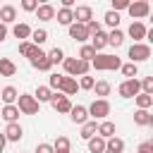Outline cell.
Listing matches in <instances>:
<instances>
[{
    "label": "cell",
    "instance_id": "obj_49",
    "mask_svg": "<svg viewBox=\"0 0 153 153\" xmlns=\"http://www.w3.org/2000/svg\"><path fill=\"white\" fill-rule=\"evenodd\" d=\"M146 41H148V43H153V26L146 31Z\"/></svg>",
    "mask_w": 153,
    "mask_h": 153
},
{
    "label": "cell",
    "instance_id": "obj_12",
    "mask_svg": "<svg viewBox=\"0 0 153 153\" xmlns=\"http://www.w3.org/2000/svg\"><path fill=\"white\" fill-rule=\"evenodd\" d=\"M69 38H74V41H79V43H84L86 38H91L88 36V31H86V26L84 24H69Z\"/></svg>",
    "mask_w": 153,
    "mask_h": 153
},
{
    "label": "cell",
    "instance_id": "obj_36",
    "mask_svg": "<svg viewBox=\"0 0 153 153\" xmlns=\"http://www.w3.org/2000/svg\"><path fill=\"white\" fill-rule=\"evenodd\" d=\"M120 69H122V74H124L127 79H134V76L139 74V67H136L134 62H127V65H122Z\"/></svg>",
    "mask_w": 153,
    "mask_h": 153
},
{
    "label": "cell",
    "instance_id": "obj_3",
    "mask_svg": "<svg viewBox=\"0 0 153 153\" xmlns=\"http://www.w3.org/2000/svg\"><path fill=\"white\" fill-rule=\"evenodd\" d=\"M38 100L31 96V93H19V98H17V108H19V112H24V115H36L38 112Z\"/></svg>",
    "mask_w": 153,
    "mask_h": 153
},
{
    "label": "cell",
    "instance_id": "obj_4",
    "mask_svg": "<svg viewBox=\"0 0 153 153\" xmlns=\"http://www.w3.org/2000/svg\"><path fill=\"white\" fill-rule=\"evenodd\" d=\"M117 93L122 98H136L141 93V81L139 79H124L120 86H117Z\"/></svg>",
    "mask_w": 153,
    "mask_h": 153
},
{
    "label": "cell",
    "instance_id": "obj_51",
    "mask_svg": "<svg viewBox=\"0 0 153 153\" xmlns=\"http://www.w3.org/2000/svg\"><path fill=\"white\" fill-rule=\"evenodd\" d=\"M151 127H153V112H151Z\"/></svg>",
    "mask_w": 153,
    "mask_h": 153
},
{
    "label": "cell",
    "instance_id": "obj_11",
    "mask_svg": "<svg viewBox=\"0 0 153 153\" xmlns=\"http://www.w3.org/2000/svg\"><path fill=\"white\" fill-rule=\"evenodd\" d=\"M50 105H53L57 112H69V110H72V103H69V98H67V96H62V93H53V98H50Z\"/></svg>",
    "mask_w": 153,
    "mask_h": 153
},
{
    "label": "cell",
    "instance_id": "obj_48",
    "mask_svg": "<svg viewBox=\"0 0 153 153\" xmlns=\"http://www.w3.org/2000/svg\"><path fill=\"white\" fill-rule=\"evenodd\" d=\"M5 38H7V26H5V24H0V43H2Z\"/></svg>",
    "mask_w": 153,
    "mask_h": 153
},
{
    "label": "cell",
    "instance_id": "obj_8",
    "mask_svg": "<svg viewBox=\"0 0 153 153\" xmlns=\"http://www.w3.org/2000/svg\"><path fill=\"white\" fill-rule=\"evenodd\" d=\"M29 62H31V67H36V69H41V72H48L53 65H50V60H48V53H43L41 48H36V53L29 57Z\"/></svg>",
    "mask_w": 153,
    "mask_h": 153
},
{
    "label": "cell",
    "instance_id": "obj_6",
    "mask_svg": "<svg viewBox=\"0 0 153 153\" xmlns=\"http://www.w3.org/2000/svg\"><path fill=\"white\" fill-rule=\"evenodd\" d=\"M88 115H91L93 120H105V117L110 115V103H108L105 98H96V100L88 105Z\"/></svg>",
    "mask_w": 153,
    "mask_h": 153
},
{
    "label": "cell",
    "instance_id": "obj_18",
    "mask_svg": "<svg viewBox=\"0 0 153 153\" xmlns=\"http://www.w3.org/2000/svg\"><path fill=\"white\" fill-rule=\"evenodd\" d=\"M55 17H57V24H62V26H69V24H74V10L60 7V10L55 12Z\"/></svg>",
    "mask_w": 153,
    "mask_h": 153
},
{
    "label": "cell",
    "instance_id": "obj_25",
    "mask_svg": "<svg viewBox=\"0 0 153 153\" xmlns=\"http://www.w3.org/2000/svg\"><path fill=\"white\" fill-rule=\"evenodd\" d=\"M88 153H105V139H100L98 134L88 139Z\"/></svg>",
    "mask_w": 153,
    "mask_h": 153
},
{
    "label": "cell",
    "instance_id": "obj_28",
    "mask_svg": "<svg viewBox=\"0 0 153 153\" xmlns=\"http://www.w3.org/2000/svg\"><path fill=\"white\" fill-rule=\"evenodd\" d=\"M110 81H105V79H100V81H96V86H93V93L98 96V98H105V96H110Z\"/></svg>",
    "mask_w": 153,
    "mask_h": 153
},
{
    "label": "cell",
    "instance_id": "obj_52",
    "mask_svg": "<svg viewBox=\"0 0 153 153\" xmlns=\"http://www.w3.org/2000/svg\"><path fill=\"white\" fill-rule=\"evenodd\" d=\"M151 24H153V14H151Z\"/></svg>",
    "mask_w": 153,
    "mask_h": 153
},
{
    "label": "cell",
    "instance_id": "obj_43",
    "mask_svg": "<svg viewBox=\"0 0 153 153\" xmlns=\"http://www.w3.org/2000/svg\"><path fill=\"white\" fill-rule=\"evenodd\" d=\"M86 31H88V36H96V33H100V24H98L96 19H91V22L86 24Z\"/></svg>",
    "mask_w": 153,
    "mask_h": 153
},
{
    "label": "cell",
    "instance_id": "obj_21",
    "mask_svg": "<svg viewBox=\"0 0 153 153\" xmlns=\"http://www.w3.org/2000/svg\"><path fill=\"white\" fill-rule=\"evenodd\" d=\"M17 74V65L7 57H0V76H14Z\"/></svg>",
    "mask_w": 153,
    "mask_h": 153
},
{
    "label": "cell",
    "instance_id": "obj_29",
    "mask_svg": "<svg viewBox=\"0 0 153 153\" xmlns=\"http://www.w3.org/2000/svg\"><path fill=\"white\" fill-rule=\"evenodd\" d=\"M33 98H36L38 103H50V98H53L50 86H38V88H36V93H33Z\"/></svg>",
    "mask_w": 153,
    "mask_h": 153
},
{
    "label": "cell",
    "instance_id": "obj_9",
    "mask_svg": "<svg viewBox=\"0 0 153 153\" xmlns=\"http://www.w3.org/2000/svg\"><path fill=\"white\" fill-rule=\"evenodd\" d=\"M69 120H72L74 124H86V122H88V108H86V105H72Z\"/></svg>",
    "mask_w": 153,
    "mask_h": 153
},
{
    "label": "cell",
    "instance_id": "obj_47",
    "mask_svg": "<svg viewBox=\"0 0 153 153\" xmlns=\"http://www.w3.org/2000/svg\"><path fill=\"white\" fill-rule=\"evenodd\" d=\"M139 153H153V143H151V141L139 143Z\"/></svg>",
    "mask_w": 153,
    "mask_h": 153
},
{
    "label": "cell",
    "instance_id": "obj_22",
    "mask_svg": "<svg viewBox=\"0 0 153 153\" xmlns=\"http://www.w3.org/2000/svg\"><path fill=\"white\" fill-rule=\"evenodd\" d=\"M36 17L43 19V22H50V19H55V7H53V5H38Z\"/></svg>",
    "mask_w": 153,
    "mask_h": 153
},
{
    "label": "cell",
    "instance_id": "obj_14",
    "mask_svg": "<svg viewBox=\"0 0 153 153\" xmlns=\"http://www.w3.org/2000/svg\"><path fill=\"white\" fill-rule=\"evenodd\" d=\"M60 91H62V96H74L76 91H79V84H76V79L74 76H62V84H60Z\"/></svg>",
    "mask_w": 153,
    "mask_h": 153
},
{
    "label": "cell",
    "instance_id": "obj_33",
    "mask_svg": "<svg viewBox=\"0 0 153 153\" xmlns=\"http://www.w3.org/2000/svg\"><path fill=\"white\" fill-rule=\"evenodd\" d=\"M98 53L93 50V45H81V50H79V60H84V62H93V57H96Z\"/></svg>",
    "mask_w": 153,
    "mask_h": 153
},
{
    "label": "cell",
    "instance_id": "obj_32",
    "mask_svg": "<svg viewBox=\"0 0 153 153\" xmlns=\"http://www.w3.org/2000/svg\"><path fill=\"white\" fill-rule=\"evenodd\" d=\"M134 124L148 127V124H151V112H148V110H136V112H134Z\"/></svg>",
    "mask_w": 153,
    "mask_h": 153
},
{
    "label": "cell",
    "instance_id": "obj_20",
    "mask_svg": "<svg viewBox=\"0 0 153 153\" xmlns=\"http://www.w3.org/2000/svg\"><path fill=\"white\" fill-rule=\"evenodd\" d=\"M0 98L5 100V105H14V100L19 98V91H17L14 86H5V88L0 91Z\"/></svg>",
    "mask_w": 153,
    "mask_h": 153
},
{
    "label": "cell",
    "instance_id": "obj_37",
    "mask_svg": "<svg viewBox=\"0 0 153 153\" xmlns=\"http://www.w3.org/2000/svg\"><path fill=\"white\" fill-rule=\"evenodd\" d=\"M105 24H108V26H112V29H117V24H120V12L108 10V12H105Z\"/></svg>",
    "mask_w": 153,
    "mask_h": 153
},
{
    "label": "cell",
    "instance_id": "obj_42",
    "mask_svg": "<svg viewBox=\"0 0 153 153\" xmlns=\"http://www.w3.org/2000/svg\"><path fill=\"white\" fill-rule=\"evenodd\" d=\"M22 10H26V12H36V10H38V0H22Z\"/></svg>",
    "mask_w": 153,
    "mask_h": 153
},
{
    "label": "cell",
    "instance_id": "obj_15",
    "mask_svg": "<svg viewBox=\"0 0 153 153\" xmlns=\"http://www.w3.org/2000/svg\"><path fill=\"white\" fill-rule=\"evenodd\" d=\"M2 134H5V139H7V141H19V139L24 136V129H22V124H19V122H12V124H7V127H5V131H2Z\"/></svg>",
    "mask_w": 153,
    "mask_h": 153
},
{
    "label": "cell",
    "instance_id": "obj_34",
    "mask_svg": "<svg viewBox=\"0 0 153 153\" xmlns=\"http://www.w3.org/2000/svg\"><path fill=\"white\" fill-rule=\"evenodd\" d=\"M53 151L55 153H69V139L67 136H57L55 143H53Z\"/></svg>",
    "mask_w": 153,
    "mask_h": 153
},
{
    "label": "cell",
    "instance_id": "obj_41",
    "mask_svg": "<svg viewBox=\"0 0 153 153\" xmlns=\"http://www.w3.org/2000/svg\"><path fill=\"white\" fill-rule=\"evenodd\" d=\"M141 93L153 96V76H146V79L141 81Z\"/></svg>",
    "mask_w": 153,
    "mask_h": 153
},
{
    "label": "cell",
    "instance_id": "obj_46",
    "mask_svg": "<svg viewBox=\"0 0 153 153\" xmlns=\"http://www.w3.org/2000/svg\"><path fill=\"white\" fill-rule=\"evenodd\" d=\"M36 153H55V151H53V143H38Z\"/></svg>",
    "mask_w": 153,
    "mask_h": 153
},
{
    "label": "cell",
    "instance_id": "obj_26",
    "mask_svg": "<svg viewBox=\"0 0 153 153\" xmlns=\"http://www.w3.org/2000/svg\"><path fill=\"white\" fill-rule=\"evenodd\" d=\"M12 33H14V38H22V41H26L29 36H31V26L29 24H14V29H12Z\"/></svg>",
    "mask_w": 153,
    "mask_h": 153
},
{
    "label": "cell",
    "instance_id": "obj_24",
    "mask_svg": "<svg viewBox=\"0 0 153 153\" xmlns=\"http://www.w3.org/2000/svg\"><path fill=\"white\" fill-rule=\"evenodd\" d=\"M105 151H110V153H122V151H124V141H122L120 136H112V139L105 141Z\"/></svg>",
    "mask_w": 153,
    "mask_h": 153
},
{
    "label": "cell",
    "instance_id": "obj_16",
    "mask_svg": "<svg viewBox=\"0 0 153 153\" xmlns=\"http://www.w3.org/2000/svg\"><path fill=\"white\" fill-rule=\"evenodd\" d=\"M14 19H17V7H14V5H2V7H0V24L7 26V24H12Z\"/></svg>",
    "mask_w": 153,
    "mask_h": 153
},
{
    "label": "cell",
    "instance_id": "obj_44",
    "mask_svg": "<svg viewBox=\"0 0 153 153\" xmlns=\"http://www.w3.org/2000/svg\"><path fill=\"white\" fill-rule=\"evenodd\" d=\"M127 7H129V0H112V12H120Z\"/></svg>",
    "mask_w": 153,
    "mask_h": 153
},
{
    "label": "cell",
    "instance_id": "obj_23",
    "mask_svg": "<svg viewBox=\"0 0 153 153\" xmlns=\"http://www.w3.org/2000/svg\"><path fill=\"white\" fill-rule=\"evenodd\" d=\"M98 134V124H96V120H91V122H86V124H81V139H93Z\"/></svg>",
    "mask_w": 153,
    "mask_h": 153
},
{
    "label": "cell",
    "instance_id": "obj_39",
    "mask_svg": "<svg viewBox=\"0 0 153 153\" xmlns=\"http://www.w3.org/2000/svg\"><path fill=\"white\" fill-rule=\"evenodd\" d=\"M48 60H50V65H55V62H65V53H62V48H53V50L48 53Z\"/></svg>",
    "mask_w": 153,
    "mask_h": 153
},
{
    "label": "cell",
    "instance_id": "obj_1",
    "mask_svg": "<svg viewBox=\"0 0 153 153\" xmlns=\"http://www.w3.org/2000/svg\"><path fill=\"white\" fill-rule=\"evenodd\" d=\"M91 67H93V69H98V72H110V69H120V67H122V62H120V57H117V55L98 53V55L93 57Z\"/></svg>",
    "mask_w": 153,
    "mask_h": 153
},
{
    "label": "cell",
    "instance_id": "obj_19",
    "mask_svg": "<svg viewBox=\"0 0 153 153\" xmlns=\"http://www.w3.org/2000/svg\"><path fill=\"white\" fill-rule=\"evenodd\" d=\"M0 117H2L7 124H12V122H17V117H19V108H17V105H5V108L0 110Z\"/></svg>",
    "mask_w": 153,
    "mask_h": 153
},
{
    "label": "cell",
    "instance_id": "obj_30",
    "mask_svg": "<svg viewBox=\"0 0 153 153\" xmlns=\"http://www.w3.org/2000/svg\"><path fill=\"white\" fill-rule=\"evenodd\" d=\"M45 41H48V31H45V29H36V31H31V43H33L36 48H41Z\"/></svg>",
    "mask_w": 153,
    "mask_h": 153
},
{
    "label": "cell",
    "instance_id": "obj_50",
    "mask_svg": "<svg viewBox=\"0 0 153 153\" xmlns=\"http://www.w3.org/2000/svg\"><path fill=\"white\" fill-rule=\"evenodd\" d=\"M5 143H7V139H5V134H0V153L5 151Z\"/></svg>",
    "mask_w": 153,
    "mask_h": 153
},
{
    "label": "cell",
    "instance_id": "obj_35",
    "mask_svg": "<svg viewBox=\"0 0 153 153\" xmlns=\"http://www.w3.org/2000/svg\"><path fill=\"white\" fill-rule=\"evenodd\" d=\"M136 105H139V110H148L151 105H153V96H146V93H139L136 98Z\"/></svg>",
    "mask_w": 153,
    "mask_h": 153
},
{
    "label": "cell",
    "instance_id": "obj_10",
    "mask_svg": "<svg viewBox=\"0 0 153 153\" xmlns=\"http://www.w3.org/2000/svg\"><path fill=\"white\" fill-rule=\"evenodd\" d=\"M91 19H93V10H91L88 5H79V7L74 10V22H76V24H84V26H86Z\"/></svg>",
    "mask_w": 153,
    "mask_h": 153
},
{
    "label": "cell",
    "instance_id": "obj_2",
    "mask_svg": "<svg viewBox=\"0 0 153 153\" xmlns=\"http://www.w3.org/2000/svg\"><path fill=\"white\" fill-rule=\"evenodd\" d=\"M65 72H67V76H86L88 74V62H84V60H79V57H65Z\"/></svg>",
    "mask_w": 153,
    "mask_h": 153
},
{
    "label": "cell",
    "instance_id": "obj_31",
    "mask_svg": "<svg viewBox=\"0 0 153 153\" xmlns=\"http://www.w3.org/2000/svg\"><path fill=\"white\" fill-rule=\"evenodd\" d=\"M124 43V33L120 31V29H112L110 33H108V45H115V48H120Z\"/></svg>",
    "mask_w": 153,
    "mask_h": 153
},
{
    "label": "cell",
    "instance_id": "obj_38",
    "mask_svg": "<svg viewBox=\"0 0 153 153\" xmlns=\"http://www.w3.org/2000/svg\"><path fill=\"white\" fill-rule=\"evenodd\" d=\"M19 53L26 55V57H31V55L36 53V45H33L31 41H22V43H19Z\"/></svg>",
    "mask_w": 153,
    "mask_h": 153
},
{
    "label": "cell",
    "instance_id": "obj_54",
    "mask_svg": "<svg viewBox=\"0 0 153 153\" xmlns=\"http://www.w3.org/2000/svg\"><path fill=\"white\" fill-rule=\"evenodd\" d=\"M151 143H153V139H151Z\"/></svg>",
    "mask_w": 153,
    "mask_h": 153
},
{
    "label": "cell",
    "instance_id": "obj_53",
    "mask_svg": "<svg viewBox=\"0 0 153 153\" xmlns=\"http://www.w3.org/2000/svg\"><path fill=\"white\" fill-rule=\"evenodd\" d=\"M105 153H110V151H105Z\"/></svg>",
    "mask_w": 153,
    "mask_h": 153
},
{
    "label": "cell",
    "instance_id": "obj_40",
    "mask_svg": "<svg viewBox=\"0 0 153 153\" xmlns=\"http://www.w3.org/2000/svg\"><path fill=\"white\" fill-rule=\"evenodd\" d=\"M93 86H96V79H93V76L86 74V76L79 79V88H84V91H93Z\"/></svg>",
    "mask_w": 153,
    "mask_h": 153
},
{
    "label": "cell",
    "instance_id": "obj_5",
    "mask_svg": "<svg viewBox=\"0 0 153 153\" xmlns=\"http://www.w3.org/2000/svg\"><path fill=\"white\" fill-rule=\"evenodd\" d=\"M127 12H129V17H131L134 22H139V19H143V17H148V14H151V2H146V0L129 2Z\"/></svg>",
    "mask_w": 153,
    "mask_h": 153
},
{
    "label": "cell",
    "instance_id": "obj_45",
    "mask_svg": "<svg viewBox=\"0 0 153 153\" xmlns=\"http://www.w3.org/2000/svg\"><path fill=\"white\" fill-rule=\"evenodd\" d=\"M60 84H62V74H50V91L60 88Z\"/></svg>",
    "mask_w": 153,
    "mask_h": 153
},
{
    "label": "cell",
    "instance_id": "obj_7",
    "mask_svg": "<svg viewBox=\"0 0 153 153\" xmlns=\"http://www.w3.org/2000/svg\"><path fill=\"white\" fill-rule=\"evenodd\" d=\"M129 57H131L134 65L148 60V57H151V45H148V43H134V45L129 48Z\"/></svg>",
    "mask_w": 153,
    "mask_h": 153
},
{
    "label": "cell",
    "instance_id": "obj_55",
    "mask_svg": "<svg viewBox=\"0 0 153 153\" xmlns=\"http://www.w3.org/2000/svg\"><path fill=\"white\" fill-rule=\"evenodd\" d=\"M136 153H139V151H136Z\"/></svg>",
    "mask_w": 153,
    "mask_h": 153
},
{
    "label": "cell",
    "instance_id": "obj_27",
    "mask_svg": "<svg viewBox=\"0 0 153 153\" xmlns=\"http://www.w3.org/2000/svg\"><path fill=\"white\" fill-rule=\"evenodd\" d=\"M91 45H93V50H96V53H100V50L108 45V33H103V31H100V33L91 36Z\"/></svg>",
    "mask_w": 153,
    "mask_h": 153
},
{
    "label": "cell",
    "instance_id": "obj_13",
    "mask_svg": "<svg viewBox=\"0 0 153 153\" xmlns=\"http://www.w3.org/2000/svg\"><path fill=\"white\" fill-rule=\"evenodd\" d=\"M146 31H148V29H146V26H143L141 22H131V24H129V31H127V33H129V36L134 38V43H141V41L146 38Z\"/></svg>",
    "mask_w": 153,
    "mask_h": 153
},
{
    "label": "cell",
    "instance_id": "obj_17",
    "mask_svg": "<svg viewBox=\"0 0 153 153\" xmlns=\"http://www.w3.org/2000/svg\"><path fill=\"white\" fill-rule=\"evenodd\" d=\"M115 131H117V129H115V122H110V120H103V122L98 124V136H100V139H105V141H108V139H112V136H115Z\"/></svg>",
    "mask_w": 153,
    "mask_h": 153
}]
</instances>
